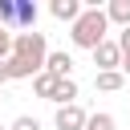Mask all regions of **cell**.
Returning a JSON list of instances; mask_svg holds the SVG:
<instances>
[{"mask_svg": "<svg viewBox=\"0 0 130 130\" xmlns=\"http://www.w3.org/2000/svg\"><path fill=\"white\" fill-rule=\"evenodd\" d=\"M45 61H49V45H45V32H16V45H12V57H8V77H37L45 73Z\"/></svg>", "mask_w": 130, "mask_h": 130, "instance_id": "6da1fadb", "label": "cell"}, {"mask_svg": "<svg viewBox=\"0 0 130 130\" xmlns=\"http://www.w3.org/2000/svg\"><path fill=\"white\" fill-rule=\"evenodd\" d=\"M0 130H4V126H0Z\"/></svg>", "mask_w": 130, "mask_h": 130, "instance_id": "ac0fdd59", "label": "cell"}, {"mask_svg": "<svg viewBox=\"0 0 130 130\" xmlns=\"http://www.w3.org/2000/svg\"><path fill=\"white\" fill-rule=\"evenodd\" d=\"M122 73H126V77H130V57H122Z\"/></svg>", "mask_w": 130, "mask_h": 130, "instance_id": "e0dca14e", "label": "cell"}, {"mask_svg": "<svg viewBox=\"0 0 130 130\" xmlns=\"http://www.w3.org/2000/svg\"><path fill=\"white\" fill-rule=\"evenodd\" d=\"M118 49H122V57H130V28L118 32Z\"/></svg>", "mask_w": 130, "mask_h": 130, "instance_id": "9a60e30c", "label": "cell"}, {"mask_svg": "<svg viewBox=\"0 0 130 130\" xmlns=\"http://www.w3.org/2000/svg\"><path fill=\"white\" fill-rule=\"evenodd\" d=\"M106 16H110V24H122V28H130V0H110Z\"/></svg>", "mask_w": 130, "mask_h": 130, "instance_id": "9c48e42d", "label": "cell"}, {"mask_svg": "<svg viewBox=\"0 0 130 130\" xmlns=\"http://www.w3.org/2000/svg\"><path fill=\"white\" fill-rule=\"evenodd\" d=\"M57 106H73L77 102V81L73 77H61V85H57V98H53Z\"/></svg>", "mask_w": 130, "mask_h": 130, "instance_id": "8fae6325", "label": "cell"}, {"mask_svg": "<svg viewBox=\"0 0 130 130\" xmlns=\"http://www.w3.org/2000/svg\"><path fill=\"white\" fill-rule=\"evenodd\" d=\"M106 32H110V16H106V8L89 4V8L81 12V20L73 24V32H69V37H73V45H77V49H89V53H93L102 41H110Z\"/></svg>", "mask_w": 130, "mask_h": 130, "instance_id": "7a4b0ae2", "label": "cell"}, {"mask_svg": "<svg viewBox=\"0 0 130 130\" xmlns=\"http://www.w3.org/2000/svg\"><path fill=\"white\" fill-rule=\"evenodd\" d=\"M93 65H98V73L122 69V49H118V41H102V45L93 49Z\"/></svg>", "mask_w": 130, "mask_h": 130, "instance_id": "5b68a950", "label": "cell"}, {"mask_svg": "<svg viewBox=\"0 0 130 130\" xmlns=\"http://www.w3.org/2000/svg\"><path fill=\"white\" fill-rule=\"evenodd\" d=\"M4 81H12V77H8V61H0V85H4Z\"/></svg>", "mask_w": 130, "mask_h": 130, "instance_id": "2e32d148", "label": "cell"}, {"mask_svg": "<svg viewBox=\"0 0 130 130\" xmlns=\"http://www.w3.org/2000/svg\"><path fill=\"white\" fill-rule=\"evenodd\" d=\"M53 126H57V130H85V126H89V114H85L77 102H73V106H57Z\"/></svg>", "mask_w": 130, "mask_h": 130, "instance_id": "277c9868", "label": "cell"}, {"mask_svg": "<svg viewBox=\"0 0 130 130\" xmlns=\"http://www.w3.org/2000/svg\"><path fill=\"white\" fill-rule=\"evenodd\" d=\"M0 24L12 32H32L37 28V4L32 0H0Z\"/></svg>", "mask_w": 130, "mask_h": 130, "instance_id": "3957f363", "label": "cell"}, {"mask_svg": "<svg viewBox=\"0 0 130 130\" xmlns=\"http://www.w3.org/2000/svg\"><path fill=\"white\" fill-rule=\"evenodd\" d=\"M57 85H61V77H53L49 69L32 77V89H37V98H45V102H53V98H57Z\"/></svg>", "mask_w": 130, "mask_h": 130, "instance_id": "52a82bcc", "label": "cell"}, {"mask_svg": "<svg viewBox=\"0 0 130 130\" xmlns=\"http://www.w3.org/2000/svg\"><path fill=\"white\" fill-rule=\"evenodd\" d=\"M45 69H49L53 77H73V57H69V53H49Z\"/></svg>", "mask_w": 130, "mask_h": 130, "instance_id": "ba28073f", "label": "cell"}, {"mask_svg": "<svg viewBox=\"0 0 130 130\" xmlns=\"http://www.w3.org/2000/svg\"><path fill=\"white\" fill-rule=\"evenodd\" d=\"M93 81H98V89H106V93H118V89L126 85V73H122V69H114V73H98Z\"/></svg>", "mask_w": 130, "mask_h": 130, "instance_id": "30bf717a", "label": "cell"}, {"mask_svg": "<svg viewBox=\"0 0 130 130\" xmlns=\"http://www.w3.org/2000/svg\"><path fill=\"white\" fill-rule=\"evenodd\" d=\"M12 45H16V32L0 24V61H8V57H12Z\"/></svg>", "mask_w": 130, "mask_h": 130, "instance_id": "7c38bea8", "label": "cell"}, {"mask_svg": "<svg viewBox=\"0 0 130 130\" xmlns=\"http://www.w3.org/2000/svg\"><path fill=\"white\" fill-rule=\"evenodd\" d=\"M8 130H41V122H37V118H28V114H20V118H16Z\"/></svg>", "mask_w": 130, "mask_h": 130, "instance_id": "5bb4252c", "label": "cell"}, {"mask_svg": "<svg viewBox=\"0 0 130 130\" xmlns=\"http://www.w3.org/2000/svg\"><path fill=\"white\" fill-rule=\"evenodd\" d=\"M85 130H114V114H106V110L102 114H89V126Z\"/></svg>", "mask_w": 130, "mask_h": 130, "instance_id": "4fadbf2b", "label": "cell"}, {"mask_svg": "<svg viewBox=\"0 0 130 130\" xmlns=\"http://www.w3.org/2000/svg\"><path fill=\"white\" fill-rule=\"evenodd\" d=\"M49 12H53V16H57V20H69V24H77V20H81V12H85V8H81V4H77V0H53V4H49Z\"/></svg>", "mask_w": 130, "mask_h": 130, "instance_id": "8992f818", "label": "cell"}]
</instances>
